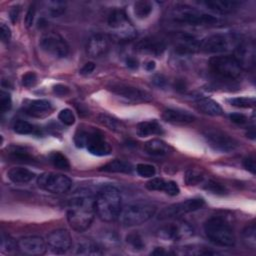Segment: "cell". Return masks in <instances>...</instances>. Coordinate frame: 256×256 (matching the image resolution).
<instances>
[{
  "instance_id": "cell-48",
  "label": "cell",
  "mask_w": 256,
  "mask_h": 256,
  "mask_svg": "<svg viewBox=\"0 0 256 256\" xmlns=\"http://www.w3.org/2000/svg\"><path fill=\"white\" fill-rule=\"evenodd\" d=\"M0 37H1L2 42H4V43L8 42L11 38V30L4 23H2L0 26Z\"/></svg>"
},
{
  "instance_id": "cell-2",
  "label": "cell",
  "mask_w": 256,
  "mask_h": 256,
  "mask_svg": "<svg viewBox=\"0 0 256 256\" xmlns=\"http://www.w3.org/2000/svg\"><path fill=\"white\" fill-rule=\"evenodd\" d=\"M122 210V199L120 192L113 186H105L95 197V213L105 222L118 219Z\"/></svg>"
},
{
  "instance_id": "cell-17",
  "label": "cell",
  "mask_w": 256,
  "mask_h": 256,
  "mask_svg": "<svg viewBox=\"0 0 256 256\" xmlns=\"http://www.w3.org/2000/svg\"><path fill=\"white\" fill-rule=\"evenodd\" d=\"M18 249L27 255H43L47 249V243L40 236H25L17 241Z\"/></svg>"
},
{
  "instance_id": "cell-21",
  "label": "cell",
  "mask_w": 256,
  "mask_h": 256,
  "mask_svg": "<svg viewBox=\"0 0 256 256\" xmlns=\"http://www.w3.org/2000/svg\"><path fill=\"white\" fill-rule=\"evenodd\" d=\"M136 50L140 53L149 54L152 56H160L163 54V52L166 49V44L164 41L153 38V37H147L142 40H140L136 46Z\"/></svg>"
},
{
  "instance_id": "cell-55",
  "label": "cell",
  "mask_w": 256,
  "mask_h": 256,
  "mask_svg": "<svg viewBox=\"0 0 256 256\" xmlns=\"http://www.w3.org/2000/svg\"><path fill=\"white\" fill-rule=\"evenodd\" d=\"M153 82L157 85V86H164V84H165V79L161 76V75H157L155 78H154V80H153Z\"/></svg>"
},
{
  "instance_id": "cell-29",
  "label": "cell",
  "mask_w": 256,
  "mask_h": 256,
  "mask_svg": "<svg viewBox=\"0 0 256 256\" xmlns=\"http://www.w3.org/2000/svg\"><path fill=\"white\" fill-rule=\"evenodd\" d=\"M145 151L153 156H164L170 152V147L167 143L160 139H152L145 143Z\"/></svg>"
},
{
  "instance_id": "cell-50",
  "label": "cell",
  "mask_w": 256,
  "mask_h": 256,
  "mask_svg": "<svg viewBox=\"0 0 256 256\" xmlns=\"http://www.w3.org/2000/svg\"><path fill=\"white\" fill-rule=\"evenodd\" d=\"M243 165L246 168V170H248L249 172H251L252 174H255L256 172V164H255V159L251 156L246 157L243 161Z\"/></svg>"
},
{
  "instance_id": "cell-51",
  "label": "cell",
  "mask_w": 256,
  "mask_h": 256,
  "mask_svg": "<svg viewBox=\"0 0 256 256\" xmlns=\"http://www.w3.org/2000/svg\"><path fill=\"white\" fill-rule=\"evenodd\" d=\"M69 88L63 84H57L53 87V92L56 94V95H59V96H64V95H67L69 93Z\"/></svg>"
},
{
  "instance_id": "cell-25",
  "label": "cell",
  "mask_w": 256,
  "mask_h": 256,
  "mask_svg": "<svg viewBox=\"0 0 256 256\" xmlns=\"http://www.w3.org/2000/svg\"><path fill=\"white\" fill-rule=\"evenodd\" d=\"M202 4L210 10L220 14L231 13L240 5V3L235 0H208L202 2Z\"/></svg>"
},
{
  "instance_id": "cell-15",
  "label": "cell",
  "mask_w": 256,
  "mask_h": 256,
  "mask_svg": "<svg viewBox=\"0 0 256 256\" xmlns=\"http://www.w3.org/2000/svg\"><path fill=\"white\" fill-rule=\"evenodd\" d=\"M47 246L55 254H64L72 247V237L65 229H57L47 236Z\"/></svg>"
},
{
  "instance_id": "cell-33",
  "label": "cell",
  "mask_w": 256,
  "mask_h": 256,
  "mask_svg": "<svg viewBox=\"0 0 256 256\" xmlns=\"http://www.w3.org/2000/svg\"><path fill=\"white\" fill-rule=\"evenodd\" d=\"M152 10V4L149 1H137L133 6V12L138 19L147 18L151 14Z\"/></svg>"
},
{
  "instance_id": "cell-45",
  "label": "cell",
  "mask_w": 256,
  "mask_h": 256,
  "mask_svg": "<svg viewBox=\"0 0 256 256\" xmlns=\"http://www.w3.org/2000/svg\"><path fill=\"white\" fill-rule=\"evenodd\" d=\"M11 106H12V101H11L10 94L2 90L0 92V111L2 113H5L10 110Z\"/></svg>"
},
{
  "instance_id": "cell-26",
  "label": "cell",
  "mask_w": 256,
  "mask_h": 256,
  "mask_svg": "<svg viewBox=\"0 0 256 256\" xmlns=\"http://www.w3.org/2000/svg\"><path fill=\"white\" fill-rule=\"evenodd\" d=\"M197 108L204 114L210 116H220L223 114V109L218 102L211 98H200L196 101Z\"/></svg>"
},
{
  "instance_id": "cell-31",
  "label": "cell",
  "mask_w": 256,
  "mask_h": 256,
  "mask_svg": "<svg viewBox=\"0 0 256 256\" xmlns=\"http://www.w3.org/2000/svg\"><path fill=\"white\" fill-rule=\"evenodd\" d=\"M76 253L79 255H101V248L91 240H84L78 243Z\"/></svg>"
},
{
  "instance_id": "cell-7",
  "label": "cell",
  "mask_w": 256,
  "mask_h": 256,
  "mask_svg": "<svg viewBox=\"0 0 256 256\" xmlns=\"http://www.w3.org/2000/svg\"><path fill=\"white\" fill-rule=\"evenodd\" d=\"M211 71L223 79L234 80L242 73V68L232 55H218L209 60Z\"/></svg>"
},
{
  "instance_id": "cell-12",
  "label": "cell",
  "mask_w": 256,
  "mask_h": 256,
  "mask_svg": "<svg viewBox=\"0 0 256 256\" xmlns=\"http://www.w3.org/2000/svg\"><path fill=\"white\" fill-rule=\"evenodd\" d=\"M109 90L112 93L134 103L150 102L152 99L151 95L147 91L124 83H113L109 86Z\"/></svg>"
},
{
  "instance_id": "cell-23",
  "label": "cell",
  "mask_w": 256,
  "mask_h": 256,
  "mask_svg": "<svg viewBox=\"0 0 256 256\" xmlns=\"http://www.w3.org/2000/svg\"><path fill=\"white\" fill-rule=\"evenodd\" d=\"M162 117L165 121L173 124H189L195 120L194 115L189 113L188 111L180 110V109H166Z\"/></svg>"
},
{
  "instance_id": "cell-34",
  "label": "cell",
  "mask_w": 256,
  "mask_h": 256,
  "mask_svg": "<svg viewBox=\"0 0 256 256\" xmlns=\"http://www.w3.org/2000/svg\"><path fill=\"white\" fill-rule=\"evenodd\" d=\"M49 161L52 163V165L58 169L61 170H68L70 168L69 160L65 155H63L61 152L54 151L49 154Z\"/></svg>"
},
{
  "instance_id": "cell-57",
  "label": "cell",
  "mask_w": 256,
  "mask_h": 256,
  "mask_svg": "<svg viewBox=\"0 0 256 256\" xmlns=\"http://www.w3.org/2000/svg\"><path fill=\"white\" fill-rule=\"evenodd\" d=\"M145 67H146V69H147L148 71H152V70L155 68V62H154V61H149V62L145 65Z\"/></svg>"
},
{
  "instance_id": "cell-18",
  "label": "cell",
  "mask_w": 256,
  "mask_h": 256,
  "mask_svg": "<svg viewBox=\"0 0 256 256\" xmlns=\"http://www.w3.org/2000/svg\"><path fill=\"white\" fill-rule=\"evenodd\" d=\"M173 46L180 55L193 54L200 51V41L187 33H179L173 38Z\"/></svg>"
},
{
  "instance_id": "cell-30",
  "label": "cell",
  "mask_w": 256,
  "mask_h": 256,
  "mask_svg": "<svg viewBox=\"0 0 256 256\" xmlns=\"http://www.w3.org/2000/svg\"><path fill=\"white\" fill-rule=\"evenodd\" d=\"M133 170L132 165L124 160H113L108 162L107 164L103 165L100 168V171L104 172H110V173H131Z\"/></svg>"
},
{
  "instance_id": "cell-35",
  "label": "cell",
  "mask_w": 256,
  "mask_h": 256,
  "mask_svg": "<svg viewBox=\"0 0 256 256\" xmlns=\"http://www.w3.org/2000/svg\"><path fill=\"white\" fill-rule=\"evenodd\" d=\"M184 180H185V183L187 185L195 186V185H198V184L203 182L204 174L200 170L191 168V169L186 171L185 176H184Z\"/></svg>"
},
{
  "instance_id": "cell-37",
  "label": "cell",
  "mask_w": 256,
  "mask_h": 256,
  "mask_svg": "<svg viewBox=\"0 0 256 256\" xmlns=\"http://www.w3.org/2000/svg\"><path fill=\"white\" fill-rule=\"evenodd\" d=\"M255 225L251 224L250 226H247L242 233L243 242L245 245L251 249H255L256 246V235H255Z\"/></svg>"
},
{
  "instance_id": "cell-10",
  "label": "cell",
  "mask_w": 256,
  "mask_h": 256,
  "mask_svg": "<svg viewBox=\"0 0 256 256\" xmlns=\"http://www.w3.org/2000/svg\"><path fill=\"white\" fill-rule=\"evenodd\" d=\"M204 200L201 198L188 199L183 202L172 204L162 209L158 215L159 220H167L175 217L182 216L184 214L197 211L204 206Z\"/></svg>"
},
{
  "instance_id": "cell-4",
  "label": "cell",
  "mask_w": 256,
  "mask_h": 256,
  "mask_svg": "<svg viewBox=\"0 0 256 256\" xmlns=\"http://www.w3.org/2000/svg\"><path fill=\"white\" fill-rule=\"evenodd\" d=\"M156 212V207L148 203H134L122 208L118 217L121 225L130 227L145 223Z\"/></svg>"
},
{
  "instance_id": "cell-27",
  "label": "cell",
  "mask_w": 256,
  "mask_h": 256,
  "mask_svg": "<svg viewBox=\"0 0 256 256\" xmlns=\"http://www.w3.org/2000/svg\"><path fill=\"white\" fill-rule=\"evenodd\" d=\"M7 176L13 183L25 184L30 182L35 177V174L23 167H12L7 172Z\"/></svg>"
},
{
  "instance_id": "cell-1",
  "label": "cell",
  "mask_w": 256,
  "mask_h": 256,
  "mask_svg": "<svg viewBox=\"0 0 256 256\" xmlns=\"http://www.w3.org/2000/svg\"><path fill=\"white\" fill-rule=\"evenodd\" d=\"M95 214V198L91 195H78L69 201L67 221L73 230L77 232L87 230L91 226Z\"/></svg>"
},
{
  "instance_id": "cell-44",
  "label": "cell",
  "mask_w": 256,
  "mask_h": 256,
  "mask_svg": "<svg viewBox=\"0 0 256 256\" xmlns=\"http://www.w3.org/2000/svg\"><path fill=\"white\" fill-rule=\"evenodd\" d=\"M58 118L63 124H65L67 126H71L75 122V115L72 112V110L69 108H65V109L61 110L58 114Z\"/></svg>"
},
{
  "instance_id": "cell-16",
  "label": "cell",
  "mask_w": 256,
  "mask_h": 256,
  "mask_svg": "<svg viewBox=\"0 0 256 256\" xmlns=\"http://www.w3.org/2000/svg\"><path fill=\"white\" fill-rule=\"evenodd\" d=\"M230 38L224 34H213L200 41V51L212 54L223 53L229 50Z\"/></svg>"
},
{
  "instance_id": "cell-14",
  "label": "cell",
  "mask_w": 256,
  "mask_h": 256,
  "mask_svg": "<svg viewBox=\"0 0 256 256\" xmlns=\"http://www.w3.org/2000/svg\"><path fill=\"white\" fill-rule=\"evenodd\" d=\"M192 235L193 229L186 222L169 223L158 230V236L167 241H180Z\"/></svg>"
},
{
  "instance_id": "cell-47",
  "label": "cell",
  "mask_w": 256,
  "mask_h": 256,
  "mask_svg": "<svg viewBox=\"0 0 256 256\" xmlns=\"http://www.w3.org/2000/svg\"><path fill=\"white\" fill-rule=\"evenodd\" d=\"M35 6L34 5H31L26 13V16H25V25L27 28H30L32 25H33V22H34V17H35Z\"/></svg>"
},
{
  "instance_id": "cell-8",
  "label": "cell",
  "mask_w": 256,
  "mask_h": 256,
  "mask_svg": "<svg viewBox=\"0 0 256 256\" xmlns=\"http://www.w3.org/2000/svg\"><path fill=\"white\" fill-rule=\"evenodd\" d=\"M37 184L45 191L54 194H63L70 190L72 181L69 177L63 174L46 172L38 176Z\"/></svg>"
},
{
  "instance_id": "cell-43",
  "label": "cell",
  "mask_w": 256,
  "mask_h": 256,
  "mask_svg": "<svg viewBox=\"0 0 256 256\" xmlns=\"http://www.w3.org/2000/svg\"><path fill=\"white\" fill-rule=\"evenodd\" d=\"M204 188L213 193V194H217V195H225L227 193V189L225 188L224 185H222L221 183L219 182H216V181H213V180H210L206 183V185L204 186Z\"/></svg>"
},
{
  "instance_id": "cell-52",
  "label": "cell",
  "mask_w": 256,
  "mask_h": 256,
  "mask_svg": "<svg viewBox=\"0 0 256 256\" xmlns=\"http://www.w3.org/2000/svg\"><path fill=\"white\" fill-rule=\"evenodd\" d=\"M95 69V64L93 62H87L84 64V66L81 68L80 73L82 75H88L90 73H92Z\"/></svg>"
},
{
  "instance_id": "cell-19",
  "label": "cell",
  "mask_w": 256,
  "mask_h": 256,
  "mask_svg": "<svg viewBox=\"0 0 256 256\" xmlns=\"http://www.w3.org/2000/svg\"><path fill=\"white\" fill-rule=\"evenodd\" d=\"M234 57L242 70L251 69L255 63V47L252 41H242L235 48Z\"/></svg>"
},
{
  "instance_id": "cell-24",
  "label": "cell",
  "mask_w": 256,
  "mask_h": 256,
  "mask_svg": "<svg viewBox=\"0 0 256 256\" xmlns=\"http://www.w3.org/2000/svg\"><path fill=\"white\" fill-rule=\"evenodd\" d=\"M26 113L33 117H44L49 115L52 110V104L45 99H36L30 101L26 105Z\"/></svg>"
},
{
  "instance_id": "cell-5",
  "label": "cell",
  "mask_w": 256,
  "mask_h": 256,
  "mask_svg": "<svg viewBox=\"0 0 256 256\" xmlns=\"http://www.w3.org/2000/svg\"><path fill=\"white\" fill-rule=\"evenodd\" d=\"M107 22L117 41L128 42L136 38L137 31L123 10H113L108 16Z\"/></svg>"
},
{
  "instance_id": "cell-6",
  "label": "cell",
  "mask_w": 256,
  "mask_h": 256,
  "mask_svg": "<svg viewBox=\"0 0 256 256\" xmlns=\"http://www.w3.org/2000/svg\"><path fill=\"white\" fill-rule=\"evenodd\" d=\"M174 21L188 25H212L217 18L188 5H177L172 11Z\"/></svg>"
},
{
  "instance_id": "cell-3",
  "label": "cell",
  "mask_w": 256,
  "mask_h": 256,
  "mask_svg": "<svg viewBox=\"0 0 256 256\" xmlns=\"http://www.w3.org/2000/svg\"><path fill=\"white\" fill-rule=\"evenodd\" d=\"M204 232L207 238L216 245L222 247H232L236 238L231 225L222 217L214 216L209 218L204 224Z\"/></svg>"
},
{
  "instance_id": "cell-42",
  "label": "cell",
  "mask_w": 256,
  "mask_h": 256,
  "mask_svg": "<svg viewBox=\"0 0 256 256\" xmlns=\"http://www.w3.org/2000/svg\"><path fill=\"white\" fill-rule=\"evenodd\" d=\"M136 171L138 175L144 178H151L156 174V169L153 165L150 164H145V163H140L136 166Z\"/></svg>"
},
{
  "instance_id": "cell-36",
  "label": "cell",
  "mask_w": 256,
  "mask_h": 256,
  "mask_svg": "<svg viewBox=\"0 0 256 256\" xmlns=\"http://www.w3.org/2000/svg\"><path fill=\"white\" fill-rule=\"evenodd\" d=\"M98 120L102 125H104L105 127H107L110 130L119 132L123 129L122 124L117 119H115L111 116H108L105 114H100V115H98Z\"/></svg>"
},
{
  "instance_id": "cell-49",
  "label": "cell",
  "mask_w": 256,
  "mask_h": 256,
  "mask_svg": "<svg viewBox=\"0 0 256 256\" xmlns=\"http://www.w3.org/2000/svg\"><path fill=\"white\" fill-rule=\"evenodd\" d=\"M229 118H230L231 122L238 124V125H242L247 122V117L241 113H232L229 115Z\"/></svg>"
},
{
  "instance_id": "cell-11",
  "label": "cell",
  "mask_w": 256,
  "mask_h": 256,
  "mask_svg": "<svg viewBox=\"0 0 256 256\" xmlns=\"http://www.w3.org/2000/svg\"><path fill=\"white\" fill-rule=\"evenodd\" d=\"M204 137L209 146L219 152H232L238 147V142L234 138L217 129L206 130Z\"/></svg>"
},
{
  "instance_id": "cell-13",
  "label": "cell",
  "mask_w": 256,
  "mask_h": 256,
  "mask_svg": "<svg viewBox=\"0 0 256 256\" xmlns=\"http://www.w3.org/2000/svg\"><path fill=\"white\" fill-rule=\"evenodd\" d=\"M85 130V147L88 152L95 156H107L111 153L112 148L105 140L102 133L94 129Z\"/></svg>"
},
{
  "instance_id": "cell-28",
  "label": "cell",
  "mask_w": 256,
  "mask_h": 256,
  "mask_svg": "<svg viewBox=\"0 0 256 256\" xmlns=\"http://www.w3.org/2000/svg\"><path fill=\"white\" fill-rule=\"evenodd\" d=\"M139 137H147L149 135H160L163 133V128L156 120H148L140 122L136 128Z\"/></svg>"
},
{
  "instance_id": "cell-40",
  "label": "cell",
  "mask_w": 256,
  "mask_h": 256,
  "mask_svg": "<svg viewBox=\"0 0 256 256\" xmlns=\"http://www.w3.org/2000/svg\"><path fill=\"white\" fill-rule=\"evenodd\" d=\"M13 129H14V131L16 133L21 134V135L32 134L35 131V127L31 123H29V122H27L25 120H17L14 123Z\"/></svg>"
},
{
  "instance_id": "cell-32",
  "label": "cell",
  "mask_w": 256,
  "mask_h": 256,
  "mask_svg": "<svg viewBox=\"0 0 256 256\" xmlns=\"http://www.w3.org/2000/svg\"><path fill=\"white\" fill-rule=\"evenodd\" d=\"M8 154L11 159L19 162H24V163H32L34 161V158L28 151H26L22 147L18 146H12L10 147Z\"/></svg>"
},
{
  "instance_id": "cell-39",
  "label": "cell",
  "mask_w": 256,
  "mask_h": 256,
  "mask_svg": "<svg viewBox=\"0 0 256 256\" xmlns=\"http://www.w3.org/2000/svg\"><path fill=\"white\" fill-rule=\"evenodd\" d=\"M230 105L237 108H251L255 105V99L253 97H234L228 99Z\"/></svg>"
},
{
  "instance_id": "cell-56",
  "label": "cell",
  "mask_w": 256,
  "mask_h": 256,
  "mask_svg": "<svg viewBox=\"0 0 256 256\" xmlns=\"http://www.w3.org/2000/svg\"><path fill=\"white\" fill-rule=\"evenodd\" d=\"M175 89L181 90V91L185 90V84H184V82L181 81V80H178V81L175 83Z\"/></svg>"
},
{
  "instance_id": "cell-41",
  "label": "cell",
  "mask_w": 256,
  "mask_h": 256,
  "mask_svg": "<svg viewBox=\"0 0 256 256\" xmlns=\"http://www.w3.org/2000/svg\"><path fill=\"white\" fill-rule=\"evenodd\" d=\"M47 12L52 17H58L65 11V3L61 1L47 2Z\"/></svg>"
},
{
  "instance_id": "cell-53",
  "label": "cell",
  "mask_w": 256,
  "mask_h": 256,
  "mask_svg": "<svg viewBox=\"0 0 256 256\" xmlns=\"http://www.w3.org/2000/svg\"><path fill=\"white\" fill-rule=\"evenodd\" d=\"M20 7L19 6H14L11 11H10V18L12 20L13 23H15L18 19V16H19V13H20Z\"/></svg>"
},
{
  "instance_id": "cell-38",
  "label": "cell",
  "mask_w": 256,
  "mask_h": 256,
  "mask_svg": "<svg viewBox=\"0 0 256 256\" xmlns=\"http://www.w3.org/2000/svg\"><path fill=\"white\" fill-rule=\"evenodd\" d=\"M126 243L134 250H137V251H140V250H143L145 248V243L141 237V235L137 232H132V233H129L127 236H126Z\"/></svg>"
},
{
  "instance_id": "cell-9",
  "label": "cell",
  "mask_w": 256,
  "mask_h": 256,
  "mask_svg": "<svg viewBox=\"0 0 256 256\" xmlns=\"http://www.w3.org/2000/svg\"><path fill=\"white\" fill-rule=\"evenodd\" d=\"M40 48L55 58H65L69 53V46L65 39L56 32L43 34L39 39Z\"/></svg>"
},
{
  "instance_id": "cell-20",
  "label": "cell",
  "mask_w": 256,
  "mask_h": 256,
  "mask_svg": "<svg viewBox=\"0 0 256 256\" xmlns=\"http://www.w3.org/2000/svg\"><path fill=\"white\" fill-rule=\"evenodd\" d=\"M109 46V37L106 34L98 33L89 38L86 45V52L91 57H100L108 52Z\"/></svg>"
},
{
  "instance_id": "cell-46",
  "label": "cell",
  "mask_w": 256,
  "mask_h": 256,
  "mask_svg": "<svg viewBox=\"0 0 256 256\" xmlns=\"http://www.w3.org/2000/svg\"><path fill=\"white\" fill-rule=\"evenodd\" d=\"M21 82H22V85L25 86V87H32L36 84L37 82V75L32 72V71H29L27 73H25L23 76H22V79H21Z\"/></svg>"
},
{
  "instance_id": "cell-54",
  "label": "cell",
  "mask_w": 256,
  "mask_h": 256,
  "mask_svg": "<svg viewBox=\"0 0 256 256\" xmlns=\"http://www.w3.org/2000/svg\"><path fill=\"white\" fill-rule=\"evenodd\" d=\"M126 65L131 69H135L138 67V61L133 57H128L126 59Z\"/></svg>"
},
{
  "instance_id": "cell-22",
  "label": "cell",
  "mask_w": 256,
  "mask_h": 256,
  "mask_svg": "<svg viewBox=\"0 0 256 256\" xmlns=\"http://www.w3.org/2000/svg\"><path fill=\"white\" fill-rule=\"evenodd\" d=\"M146 188L151 191H164L166 194L176 196L180 192V188L176 182L165 180L163 178H152L146 183Z\"/></svg>"
}]
</instances>
